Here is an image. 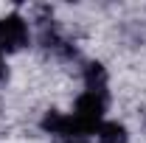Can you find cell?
I'll return each mask as SVG.
<instances>
[{"label": "cell", "mask_w": 146, "mask_h": 143, "mask_svg": "<svg viewBox=\"0 0 146 143\" xmlns=\"http://www.w3.org/2000/svg\"><path fill=\"white\" fill-rule=\"evenodd\" d=\"M104 107H107V101H104V95H98V93H82L79 98H76V112H73V118L79 121L82 126V135H90L96 129H101V115H104Z\"/></svg>", "instance_id": "obj_1"}, {"label": "cell", "mask_w": 146, "mask_h": 143, "mask_svg": "<svg viewBox=\"0 0 146 143\" xmlns=\"http://www.w3.org/2000/svg\"><path fill=\"white\" fill-rule=\"evenodd\" d=\"M28 42V25L20 14H9L0 20V51H17Z\"/></svg>", "instance_id": "obj_2"}, {"label": "cell", "mask_w": 146, "mask_h": 143, "mask_svg": "<svg viewBox=\"0 0 146 143\" xmlns=\"http://www.w3.org/2000/svg\"><path fill=\"white\" fill-rule=\"evenodd\" d=\"M84 81H87V90H90V93L104 95V87H107V70H104V65L90 62L87 70H84Z\"/></svg>", "instance_id": "obj_3"}, {"label": "cell", "mask_w": 146, "mask_h": 143, "mask_svg": "<svg viewBox=\"0 0 146 143\" xmlns=\"http://www.w3.org/2000/svg\"><path fill=\"white\" fill-rule=\"evenodd\" d=\"M98 140H101V143H127V140H129L127 126L118 124V121L101 124V129H98Z\"/></svg>", "instance_id": "obj_4"}, {"label": "cell", "mask_w": 146, "mask_h": 143, "mask_svg": "<svg viewBox=\"0 0 146 143\" xmlns=\"http://www.w3.org/2000/svg\"><path fill=\"white\" fill-rule=\"evenodd\" d=\"M6 79V68H3V62H0V81Z\"/></svg>", "instance_id": "obj_5"}, {"label": "cell", "mask_w": 146, "mask_h": 143, "mask_svg": "<svg viewBox=\"0 0 146 143\" xmlns=\"http://www.w3.org/2000/svg\"><path fill=\"white\" fill-rule=\"evenodd\" d=\"M68 143H90V140H84V138H76V140H68Z\"/></svg>", "instance_id": "obj_6"}, {"label": "cell", "mask_w": 146, "mask_h": 143, "mask_svg": "<svg viewBox=\"0 0 146 143\" xmlns=\"http://www.w3.org/2000/svg\"><path fill=\"white\" fill-rule=\"evenodd\" d=\"M0 56H3V51H0Z\"/></svg>", "instance_id": "obj_7"}]
</instances>
